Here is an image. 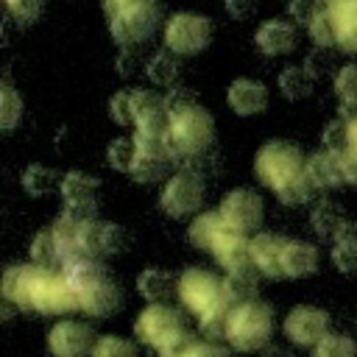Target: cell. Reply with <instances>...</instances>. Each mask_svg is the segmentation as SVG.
I'll list each match as a JSON object with an SVG mask.
<instances>
[{
  "instance_id": "8",
  "label": "cell",
  "mask_w": 357,
  "mask_h": 357,
  "mask_svg": "<svg viewBox=\"0 0 357 357\" xmlns=\"http://www.w3.org/2000/svg\"><path fill=\"white\" fill-rule=\"evenodd\" d=\"M273 337V307L251 298L234 304L226 315V343L234 351H259Z\"/></svg>"
},
{
  "instance_id": "29",
  "label": "cell",
  "mask_w": 357,
  "mask_h": 357,
  "mask_svg": "<svg viewBox=\"0 0 357 357\" xmlns=\"http://www.w3.org/2000/svg\"><path fill=\"white\" fill-rule=\"evenodd\" d=\"M170 165H173L170 156H145V153H139L128 176L137 184H153V181H162V178H170L173 176L170 173Z\"/></svg>"
},
{
  "instance_id": "17",
  "label": "cell",
  "mask_w": 357,
  "mask_h": 357,
  "mask_svg": "<svg viewBox=\"0 0 357 357\" xmlns=\"http://www.w3.org/2000/svg\"><path fill=\"white\" fill-rule=\"evenodd\" d=\"M310 226H312V231H315L321 240L335 243V240H340V237L354 226V220L346 215V209H343L337 201H332V198H318V201L312 204V212H310Z\"/></svg>"
},
{
  "instance_id": "14",
  "label": "cell",
  "mask_w": 357,
  "mask_h": 357,
  "mask_svg": "<svg viewBox=\"0 0 357 357\" xmlns=\"http://www.w3.org/2000/svg\"><path fill=\"white\" fill-rule=\"evenodd\" d=\"M95 343H98L95 329L89 324L73 321V318L53 324V329L47 332V349L53 357H86V354H92Z\"/></svg>"
},
{
  "instance_id": "26",
  "label": "cell",
  "mask_w": 357,
  "mask_h": 357,
  "mask_svg": "<svg viewBox=\"0 0 357 357\" xmlns=\"http://www.w3.org/2000/svg\"><path fill=\"white\" fill-rule=\"evenodd\" d=\"M276 84H279L282 98H287V100H304V98L312 95L315 75L310 73L307 64H287V67L279 73Z\"/></svg>"
},
{
  "instance_id": "27",
  "label": "cell",
  "mask_w": 357,
  "mask_h": 357,
  "mask_svg": "<svg viewBox=\"0 0 357 357\" xmlns=\"http://www.w3.org/2000/svg\"><path fill=\"white\" fill-rule=\"evenodd\" d=\"M145 75H148L151 84H156L162 89H170V86H176V81L181 75V61H178V56L173 50H159V53H153L148 59Z\"/></svg>"
},
{
  "instance_id": "1",
  "label": "cell",
  "mask_w": 357,
  "mask_h": 357,
  "mask_svg": "<svg viewBox=\"0 0 357 357\" xmlns=\"http://www.w3.org/2000/svg\"><path fill=\"white\" fill-rule=\"evenodd\" d=\"M3 298L39 315H67L78 310L73 279L64 271L42 265H11L3 273Z\"/></svg>"
},
{
  "instance_id": "44",
  "label": "cell",
  "mask_w": 357,
  "mask_h": 357,
  "mask_svg": "<svg viewBox=\"0 0 357 357\" xmlns=\"http://www.w3.org/2000/svg\"><path fill=\"white\" fill-rule=\"evenodd\" d=\"M223 8L231 20H251L259 8V0H223Z\"/></svg>"
},
{
  "instance_id": "42",
  "label": "cell",
  "mask_w": 357,
  "mask_h": 357,
  "mask_svg": "<svg viewBox=\"0 0 357 357\" xmlns=\"http://www.w3.org/2000/svg\"><path fill=\"white\" fill-rule=\"evenodd\" d=\"M321 8V0H290L287 3V14H290V20L293 22H298V25H310V20L315 17V11Z\"/></svg>"
},
{
  "instance_id": "43",
  "label": "cell",
  "mask_w": 357,
  "mask_h": 357,
  "mask_svg": "<svg viewBox=\"0 0 357 357\" xmlns=\"http://www.w3.org/2000/svg\"><path fill=\"white\" fill-rule=\"evenodd\" d=\"M178 357H229V351L212 340H192Z\"/></svg>"
},
{
  "instance_id": "38",
  "label": "cell",
  "mask_w": 357,
  "mask_h": 357,
  "mask_svg": "<svg viewBox=\"0 0 357 357\" xmlns=\"http://www.w3.org/2000/svg\"><path fill=\"white\" fill-rule=\"evenodd\" d=\"M89 357H139V354L131 340H126L120 335H103V337H98Z\"/></svg>"
},
{
  "instance_id": "30",
  "label": "cell",
  "mask_w": 357,
  "mask_h": 357,
  "mask_svg": "<svg viewBox=\"0 0 357 357\" xmlns=\"http://www.w3.org/2000/svg\"><path fill=\"white\" fill-rule=\"evenodd\" d=\"M335 95L340 100V112L346 117L357 114V64H346L335 75Z\"/></svg>"
},
{
  "instance_id": "36",
  "label": "cell",
  "mask_w": 357,
  "mask_h": 357,
  "mask_svg": "<svg viewBox=\"0 0 357 357\" xmlns=\"http://www.w3.org/2000/svg\"><path fill=\"white\" fill-rule=\"evenodd\" d=\"M128 243V231L120 226V223H112V220H100V237H98V245H100V257H114L126 248Z\"/></svg>"
},
{
  "instance_id": "12",
  "label": "cell",
  "mask_w": 357,
  "mask_h": 357,
  "mask_svg": "<svg viewBox=\"0 0 357 357\" xmlns=\"http://www.w3.org/2000/svg\"><path fill=\"white\" fill-rule=\"evenodd\" d=\"M282 335L298 349H315L329 335V315L315 304H296L282 321Z\"/></svg>"
},
{
  "instance_id": "16",
  "label": "cell",
  "mask_w": 357,
  "mask_h": 357,
  "mask_svg": "<svg viewBox=\"0 0 357 357\" xmlns=\"http://www.w3.org/2000/svg\"><path fill=\"white\" fill-rule=\"evenodd\" d=\"M254 45L262 56H284V53H293L296 45H298V31L293 25V20H284V17H273V20H265L257 33H254Z\"/></svg>"
},
{
  "instance_id": "45",
  "label": "cell",
  "mask_w": 357,
  "mask_h": 357,
  "mask_svg": "<svg viewBox=\"0 0 357 357\" xmlns=\"http://www.w3.org/2000/svg\"><path fill=\"white\" fill-rule=\"evenodd\" d=\"M165 103H167L170 112H176V109H184V106L195 103V98H192V92L187 86H170L167 95H165Z\"/></svg>"
},
{
  "instance_id": "39",
  "label": "cell",
  "mask_w": 357,
  "mask_h": 357,
  "mask_svg": "<svg viewBox=\"0 0 357 357\" xmlns=\"http://www.w3.org/2000/svg\"><path fill=\"white\" fill-rule=\"evenodd\" d=\"M109 117H112L117 126H134V123H137L131 89H120V92H114V95L109 98Z\"/></svg>"
},
{
  "instance_id": "13",
  "label": "cell",
  "mask_w": 357,
  "mask_h": 357,
  "mask_svg": "<svg viewBox=\"0 0 357 357\" xmlns=\"http://www.w3.org/2000/svg\"><path fill=\"white\" fill-rule=\"evenodd\" d=\"M98 190H100V178L84 173V170H67L61 176V187L59 195L64 201V212L81 215V218H98Z\"/></svg>"
},
{
  "instance_id": "20",
  "label": "cell",
  "mask_w": 357,
  "mask_h": 357,
  "mask_svg": "<svg viewBox=\"0 0 357 357\" xmlns=\"http://www.w3.org/2000/svg\"><path fill=\"white\" fill-rule=\"evenodd\" d=\"M307 176L315 190H337V187L349 184L346 173H343L340 153H335L329 148H318L315 153L307 156Z\"/></svg>"
},
{
  "instance_id": "21",
  "label": "cell",
  "mask_w": 357,
  "mask_h": 357,
  "mask_svg": "<svg viewBox=\"0 0 357 357\" xmlns=\"http://www.w3.org/2000/svg\"><path fill=\"white\" fill-rule=\"evenodd\" d=\"M248 240L245 234H237L231 229H223L220 237L215 240V245L209 248V254L215 257V262L229 273V271H237V268H245L251 265V251H248Z\"/></svg>"
},
{
  "instance_id": "15",
  "label": "cell",
  "mask_w": 357,
  "mask_h": 357,
  "mask_svg": "<svg viewBox=\"0 0 357 357\" xmlns=\"http://www.w3.org/2000/svg\"><path fill=\"white\" fill-rule=\"evenodd\" d=\"M287 237L276 234V231H257L248 240V251H251V265L268 276V279H284L282 271V254H284Z\"/></svg>"
},
{
  "instance_id": "23",
  "label": "cell",
  "mask_w": 357,
  "mask_h": 357,
  "mask_svg": "<svg viewBox=\"0 0 357 357\" xmlns=\"http://www.w3.org/2000/svg\"><path fill=\"white\" fill-rule=\"evenodd\" d=\"M178 290V276H173L165 268H145L137 276V293L148 304H165Z\"/></svg>"
},
{
  "instance_id": "37",
  "label": "cell",
  "mask_w": 357,
  "mask_h": 357,
  "mask_svg": "<svg viewBox=\"0 0 357 357\" xmlns=\"http://www.w3.org/2000/svg\"><path fill=\"white\" fill-rule=\"evenodd\" d=\"M312 357H357V343L346 335H337V332H329L315 349H312Z\"/></svg>"
},
{
  "instance_id": "3",
  "label": "cell",
  "mask_w": 357,
  "mask_h": 357,
  "mask_svg": "<svg viewBox=\"0 0 357 357\" xmlns=\"http://www.w3.org/2000/svg\"><path fill=\"white\" fill-rule=\"evenodd\" d=\"M215 142V120L201 103H190L184 109L170 112L167 126V153L181 167H192L206 159Z\"/></svg>"
},
{
  "instance_id": "24",
  "label": "cell",
  "mask_w": 357,
  "mask_h": 357,
  "mask_svg": "<svg viewBox=\"0 0 357 357\" xmlns=\"http://www.w3.org/2000/svg\"><path fill=\"white\" fill-rule=\"evenodd\" d=\"M259 276H262V273H259L254 265H245V268H237V271L223 273V290H226V298L231 301V307L257 298Z\"/></svg>"
},
{
  "instance_id": "19",
  "label": "cell",
  "mask_w": 357,
  "mask_h": 357,
  "mask_svg": "<svg viewBox=\"0 0 357 357\" xmlns=\"http://www.w3.org/2000/svg\"><path fill=\"white\" fill-rule=\"evenodd\" d=\"M324 6L335 31V47L357 53V0H324Z\"/></svg>"
},
{
  "instance_id": "31",
  "label": "cell",
  "mask_w": 357,
  "mask_h": 357,
  "mask_svg": "<svg viewBox=\"0 0 357 357\" xmlns=\"http://www.w3.org/2000/svg\"><path fill=\"white\" fill-rule=\"evenodd\" d=\"M31 262L42 265V268H59L61 265V254H59V243H56L53 226L36 231V237L31 240Z\"/></svg>"
},
{
  "instance_id": "33",
  "label": "cell",
  "mask_w": 357,
  "mask_h": 357,
  "mask_svg": "<svg viewBox=\"0 0 357 357\" xmlns=\"http://www.w3.org/2000/svg\"><path fill=\"white\" fill-rule=\"evenodd\" d=\"M332 262L340 273H357V223L332 243Z\"/></svg>"
},
{
  "instance_id": "2",
  "label": "cell",
  "mask_w": 357,
  "mask_h": 357,
  "mask_svg": "<svg viewBox=\"0 0 357 357\" xmlns=\"http://www.w3.org/2000/svg\"><path fill=\"white\" fill-rule=\"evenodd\" d=\"M254 176L284 206H301L315 192L307 176V156L296 142H287V139H271L257 151Z\"/></svg>"
},
{
  "instance_id": "46",
  "label": "cell",
  "mask_w": 357,
  "mask_h": 357,
  "mask_svg": "<svg viewBox=\"0 0 357 357\" xmlns=\"http://www.w3.org/2000/svg\"><path fill=\"white\" fill-rule=\"evenodd\" d=\"M137 67H139V53H137L134 47H123L120 56H117V73H120L123 78H128Z\"/></svg>"
},
{
  "instance_id": "11",
  "label": "cell",
  "mask_w": 357,
  "mask_h": 357,
  "mask_svg": "<svg viewBox=\"0 0 357 357\" xmlns=\"http://www.w3.org/2000/svg\"><path fill=\"white\" fill-rule=\"evenodd\" d=\"M223 223L245 237H254L265 220V204L259 198V192L248 190V187H234L223 195L220 206H218Z\"/></svg>"
},
{
  "instance_id": "41",
  "label": "cell",
  "mask_w": 357,
  "mask_h": 357,
  "mask_svg": "<svg viewBox=\"0 0 357 357\" xmlns=\"http://www.w3.org/2000/svg\"><path fill=\"white\" fill-rule=\"evenodd\" d=\"M6 11L20 25H31L45 11V0H6Z\"/></svg>"
},
{
  "instance_id": "7",
  "label": "cell",
  "mask_w": 357,
  "mask_h": 357,
  "mask_svg": "<svg viewBox=\"0 0 357 357\" xmlns=\"http://www.w3.org/2000/svg\"><path fill=\"white\" fill-rule=\"evenodd\" d=\"M64 273L73 279V287L78 296V310H84L95 318H106L120 310L123 290H120L117 279H112V273L100 262H84V265L67 268Z\"/></svg>"
},
{
  "instance_id": "32",
  "label": "cell",
  "mask_w": 357,
  "mask_h": 357,
  "mask_svg": "<svg viewBox=\"0 0 357 357\" xmlns=\"http://www.w3.org/2000/svg\"><path fill=\"white\" fill-rule=\"evenodd\" d=\"M137 156H139V148H137V139H134V137H117V139H112L109 148H106V162H109V167H114V170H120V173H131Z\"/></svg>"
},
{
  "instance_id": "18",
  "label": "cell",
  "mask_w": 357,
  "mask_h": 357,
  "mask_svg": "<svg viewBox=\"0 0 357 357\" xmlns=\"http://www.w3.org/2000/svg\"><path fill=\"white\" fill-rule=\"evenodd\" d=\"M226 103L240 117L259 114L268 109V86L257 78H234L226 89Z\"/></svg>"
},
{
  "instance_id": "22",
  "label": "cell",
  "mask_w": 357,
  "mask_h": 357,
  "mask_svg": "<svg viewBox=\"0 0 357 357\" xmlns=\"http://www.w3.org/2000/svg\"><path fill=\"white\" fill-rule=\"evenodd\" d=\"M284 279H307L318 271V248L307 240H287L282 254Z\"/></svg>"
},
{
  "instance_id": "35",
  "label": "cell",
  "mask_w": 357,
  "mask_h": 357,
  "mask_svg": "<svg viewBox=\"0 0 357 357\" xmlns=\"http://www.w3.org/2000/svg\"><path fill=\"white\" fill-rule=\"evenodd\" d=\"M340 162H343L346 181L357 184V114L346 117V145L340 151Z\"/></svg>"
},
{
  "instance_id": "9",
  "label": "cell",
  "mask_w": 357,
  "mask_h": 357,
  "mask_svg": "<svg viewBox=\"0 0 357 357\" xmlns=\"http://www.w3.org/2000/svg\"><path fill=\"white\" fill-rule=\"evenodd\" d=\"M204 195H206V187H204V176L190 170V167H178L162 187V198H159V206L165 209V215L170 218H190V215H198L201 206H204Z\"/></svg>"
},
{
  "instance_id": "34",
  "label": "cell",
  "mask_w": 357,
  "mask_h": 357,
  "mask_svg": "<svg viewBox=\"0 0 357 357\" xmlns=\"http://www.w3.org/2000/svg\"><path fill=\"white\" fill-rule=\"evenodd\" d=\"M22 112H25V103L17 95V89L11 84H3L0 86V128L3 131H14L20 126V120H22Z\"/></svg>"
},
{
  "instance_id": "10",
  "label": "cell",
  "mask_w": 357,
  "mask_h": 357,
  "mask_svg": "<svg viewBox=\"0 0 357 357\" xmlns=\"http://www.w3.org/2000/svg\"><path fill=\"white\" fill-rule=\"evenodd\" d=\"M212 22L195 11H178L165 22V45L176 56H198L212 45Z\"/></svg>"
},
{
  "instance_id": "28",
  "label": "cell",
  "mask_w": 357,
  "mask_h": 357,
  "mask_svg": "<svg viewBox=\"0 0 357 357\" xmlns=\"http://www.w3.org/2000/svg\"><path fill=\"white\" fill-rule=\"evenodd\" d=\"M20 184H22V190H25L31 198H42V195H50V192H56V190L61 187V176H59L53 167L33 162V165H28V167L22 170Z\"/></svg>"
},
{
  "instance_id": "40",
  "label": "cell",
  "mask_w": 357,
  "mask_h": 357,
  "mask_svg": "<svg viewBox=\"0 0 357 357\" xmlns=\"http://www.w3.org/2000/svg\"><path fill=\"white\" fill-rule=\"evenodd\" d=\"M307 31H310V36H312L315 45H321V47H335V31H332V22H329V14H326L324 0H321V8L315 11V17L310 20Z\"/></svg>"
},
{
  "instance_id": "25",
  "label": "cell",
  "mask_w": 357,
  "mask_h": 357,
  "mask_svg": "<svg viewBox=\"0 0 357 357\" xmlns=\"http://www.w3.org/2000/svg\"><path fill=\"white\" fill-rule=\"evenodd\" d=\"M223 229H229V226L223 223V218H220L218 209H215V212H198V215L192 218L190 229H187V240H190L192 248L209 251V248L215 245V240L220 237Z\"/></svg>"
},
{
  "instance_id": "6",
  "label": "cell",
  "mask_w": 357,
  "mask_h": 357,
  "mask_svg": "<svg viewBox=\"0 0 357 357\" xmlns=\"http://www.w3.org/2000/svg\"><path fill=\"white\" fill-rule=\"evenodd\" d=\"M176 296L184 312L198 318V324H206L212 318H226L231 310V301L226 298V290H223V279L204 268H187L178 276Z\"/></svg>"
},
{
  "instance_id": "4",
  "label": "cell",
  "mask_w": 357,
  "mask_h": 357,
  "mask_svg": "<svg viewBox=\"0 0 357 357\" xmlns=\"http://www.w3.org/2000/svg\"><path fill=\"white\" fill-rule=\"evenodd\" d=\"M165 14V0H103V17L117 45L134 47L153 36Z\"/></svg>"
},
{
  "instance_id": "5",
  "label": "cell",
  "mask_w": 357,
  "mask_h": 357,
  "mask_svg": "<svg viewBox=\"0 0 357 357\" xmlns=\"http://www.w3.org/2000/svg\"><path fill=\"white\" fill-rule=\"evenodd\" d=\"M134 335L159 357H178L192 343L184 315L170 304H148L134 321Z\"/></svg>"
}]
</instances>
